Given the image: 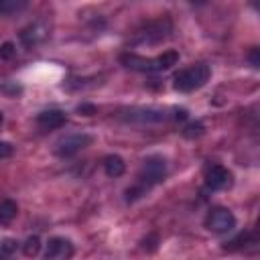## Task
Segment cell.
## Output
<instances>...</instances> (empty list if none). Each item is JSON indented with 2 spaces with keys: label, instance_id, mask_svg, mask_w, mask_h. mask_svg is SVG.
Wrapping results in <instances>:
<instances>
[{
  "label": "cell",
  "instance_id": "1",
  "mask_svg": "<svg viewBox=\"0 0 260 260\" xmlns=\"http://www.w3.org/2000/svg\"><path fill=\"white\" fill-rule=\"evenodd\" d=\"M167 177V160L158 154L154 156H148L144 158L142 167H140V173H138V181L132 189L126 191V199L128 201H134L142 195H146V191L152 187V185H158L162 183Z\"/></svg>",
  "mask_w": 260,
  "mask_h": 260
},
{
  "label": "cell",
  "instance_id": "2",
  "mask_svg": "<svg viewBox=\"0 0 260 260\" xmlns=\"http://www.w3.org/2000/svg\"><path fill=\"white\" fill-rule=\"evenodd\" d=\"M179 53L177 51H165L156 57H142L136 53H122L120 63L132 71H142V73H156V71H167L173 65H177Z\"/></svg>",
  "mask_w": 260,
  "mask_h": 260
},
{
  "label": "cell",
  "instance_id": "3",
  "mask_svg": "<svg viewBox=\"0 0 260 260\" xmlns=\"http://www.w3.org/2000/svg\"><path fill=\"white\" fill-rule=\"evenodd\" d=\"M209 75H211V69L209 65L205 63H195L187 69H181L179 73H175L173 77V87L177 91H183V93H189V91H195L199 87H203L207 81H209Z\"/></svg>",
  "mask_w": 260,
  "mask_h": 260
},
{
  "label": "cell",
  "instance_id": "4",
  "mask_svg": "<svg viewBox=\"0 0 260 260\" xmlns=\"http://www.w3.org/2000/svg\"><path fill=\"white\" fill-rule=\"evenodd\" d=\"M91 142H93V136H91V134H87V132L67 134V136H63L61 140H57V142H55V154H57V156H61V158L73 156V154H77L79 150L87 148Z\"/></svg>",
  "mask_w": 260,
  "mask_h": 260
},
{
  "label": "cell",
  "instance_id": "5",
  "mask_svg": "<svg viewBox=\"0 0 260 260\" xmlns=\"http://www.w3.org/2000/svg\"><path fill=\"white\" fill-rule=\"evenodd\" d=\"M205 228L213 234H230L236 228V215L228 207H211L205 215Z\"/></svg>",
  "mask_w": 260,
  "mask_h": 260
},
{
  "label": "cell",
  "instance_id": "6",
  "mask_svg": "<svg viewBox=\"0 0 260 260\" xmlns=\"http://www.w3.org/2000/svg\"><path fill=\"white\" fill-rule=\"evenodd\" d=\"M232 185V173L221 167V165H213L205 171V187L211 191H221L228 189Z\"/></svg>",
  "mask_w": 260,
  "mask_h": 260
},
{
  "label": "cell",
  "instance_id": "7",
  "mask_svg": "<svg viewBox=\"0 0 260 260\" xmlns=\"http://www.w3.org/2000/svg\"><path fill=\"white\" fill-rule=\"evenodd\" d=\"M73 256V244L67 238H51L47 242L45 258L47 260H65Z\"/></svg>",
  "mask_w": 260,
  "mask_h": 260
},
{
  "label": "cell",
  "instance_id": "8",
  "mask_svg": "<svg viewBox=\"0 0 260 260\" xmlns=\"http://www.w3.org/2000/svg\"><path fill=\"white\" fill-rule=\"evenodd\" d=\"M128 122H165L167 120V112L162 110H152V108H134L128 110L126 116H122Z\"/></svg>",
  "mask_w": 260,
  "mask_h": 260
},
{
  "label": "cell",
  "instance_id": "9",
  "mask_svg": "<svg viewBox=\"0 0 260 260\" xmlns=\"http://www.w3.org/2000/svg\"><path fill=\"white\" fill-rule=\"evenodd\" d=\"M37 124H39L43 130L61 128V126L65 124V112H61V110H43V112L37 116Z\"/></svg>",
  "mask_w": 260,
  "mask_h": 260
},
{
  "label": "cell",
  "instance_id": "10",
  "mask_svg": "<svg viewBox=\"0 0 260 260\" xmlns=\"http://www.w3.org/2000/svg\"><path fill=\"white\" fill-rule=\"evenodd\" d=\"M104 171H106L108 177L118 179V177L124 175V171H126V162H124V158L118 156V154H108V156L104 158Z\"/></svg>",
  "mask_w": 260,
  "mask_h": 260
},
{
  "label": "cell",
  "instance_id": "11",
  "mask_svg": "<svg viewBox=\"0 0 260 260\" xmlns=\"http://www.w3.org/2000/svg\"><path fill=\"white\" fill-rule=\"evenodd\" d=\"M26 6H28V0H0V14L14 16V14H20Z\"/></svg>",
  "mask_w": 260,
  "mask_h": 260
},
{
  "label": "cell",
  "instance_id": "12",
  "mask_svg": "<svg viewBox=\"0 0 260 260\" xmlns=\"http://www.w3.org/2000/svg\"><path fill=\"white\" fill-rule=\"evenodd\" d=\"M43 37H45V30H43V28L39 30V26H37V24L28 26V28H24V30L20 32V39H22V43H24L26 47H32V45H37V43H39Z\"/></svg>",
  "mask_w": 260,
  "mask_h": 260
},
{
  "label": "cell",
  "instance_id": "13",
  "mask_svg": "<svg viewBox=\"0 0 260 260\" xmlns=\"http://www.w3.org/2000/svg\"><path fill=\"white\" fill-rule=\"evenodd\" d=\"M16 213H18V205H16L12 199L0 201V221H2V223L12 221V219L16 217Z\"/></svg>",
  "mask_w": 260,
  "mask_h": 260
},
{
  "label": "cell",
  "instance_id": "14",
  "mask_svg": "<svg viewBox=\"0 0 260 260\" xmlns=\"http://www.w3.org/2000/svg\"><path fill=\"white\" fill-rule=\"evenodd\" d=\"M39 250H41V240H39V236H30V238L22 244V252H24V256H37Z\"/></svg>",
  "mask_w": 260,
  "mask_h": 260
},
{
  "label": "cell",
  "instance_id": "15",
  "mask_svg": "<svg viewBox=\"0 0 260 260\" xmlns=\"http://www.w3.org/2000/svg\"><path fill=\"white\" fill-rule=\"evenodd\" d=\"M203 132H205V128H203L201 122H191V124H187V126L183 128V136H185V138H197V136H201Z\"/></svg>",
  "mask_w": 260,
  "mask_h": 260
},
{
  "label": "cell",
  "instance_id": "16",
  "mask_svg": "<svg viewBox=\"0 0 260 260\" xmlns=\"http://www.w3.org/2000/svg\"><path fill=\"white\" fill-rule=\"evenodd\" d=\"M14 55H16V45H14V43L6 41V43H2V45H0V59L8 61V59H12Z\"/></svg>",
  "mask_w": 260,
  "mask_h": 260
},
{
  "label": "cell",
  "instance_id": "17",
  "mask_svg": "<svg viewBox=\"0 0 260 260\" xmlns=\"http://www.w3.org/2000/svg\"><path fill=\"white\" fill-rule=\"evenodd\" d=\"M0 91H4V93H8V95L16 98L18 93H22V87H20L16 81H4V83L0 85Z\"/></svg>",
  "mask_w": 260,
  "mask_h": 260
},
{
  "label": "cell",
  "instance_id": "18",
  "mask_svg": "<svg viewBox=\"0 0 260 260\" xmlns=\"http://www.w3.org/2000/svg\"><path fill=\"white\" fill-rule=\"evenodd\" d=\"M77 112H79L81 116H93V114L98 112V108H95L93 104H79V106H77Z\"/></svg>",
  "mask_w": 260,
  "mask_h": 260
},
{
  "label": "cell",
  "instance_id": "19",
  "mask_svg": "<svg viewBox=\"0 0 260 260\" xmlns=\"http://www.w3.org/2000/svg\"><path fill=\"white\" fill-rule=\"evenodd\" d=\"M248 59H250L252 67H254V69H258V67H260V49H258V47H252V51H250Z\"/></svg>",
  "mask_w": 260,
  "mask_h": 260
},
{
  "label": "cell",
  "instance_id": "20",
  "mask_svg": "<svg viewBox=\"0 0 260 260\" xmlns=\"http://www.w3.org/2000/svg\"><path fill=\"white\" fill-rule=\"evenodd\" d=\"M12 144L10 142H4V140H0V158H6V156H10L12 154Z\"/></svg>",
  "mask_w": 260,
  "mask_h": 260
},
{
  "label": "cell",
  "instance_id": "21",
  "mask_svg": "<svg viewBox=\"0 0 260 260\" xmlns=\"http://www.w3.org/2000/svg\"><path fill=\"white\" fill-rule=\"evenodd\" d=\"M16 244H18V242H14V240H4V242H2V250L10 254V252L16 250Z\"/></svg>",
  "mask_w": 260,
  "mask_h": 260
},
{
  "label": "cell",
  "instance_id": "22",
  "mask_svg": "<svg viewBox=\"0 0 260 260\" xmlns=\"http://www.w3.org/2000/svg\"><path fill=\"white\" fill-rule=\"evenodd\" d=\"M2 122H4V116H2V112H0V124H2Z\"/></svg>",
  "mask_w": 260,
  "mask_h": 260
}]
</instances>
